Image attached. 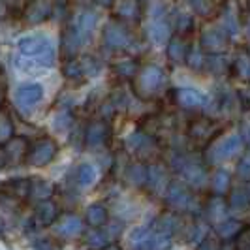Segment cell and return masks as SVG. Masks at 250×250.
Instances as JSON below:
<instances>
[{"label":"cell","instance_id":"3","mask_svg":"<svg viewBox=\"0 0 250 250\" xmlns=\"http://www.w3.org/2000/svg\"><path fill=\"white\" fill-rule=\"evenodd\" d=\"M51 47V43L47 42V38L43 36H26L23 40H19V51L25 57H40L43 51H47Z\"/></svg>","mask_w":250,"mask_h":250},{"label":"cell","instance_id":"7","mask_svg":"<svg viewBox=\"0 0 250 250\" xmlns=\"http://www.w3.org/2000/svg\"><path fill=\"white\" fill-rule=\"evenodd\" d=\"M81 228L83 226H81V220L77 216H66L57 226V233H61L62 237H74L81 231Z\"/></svg>","mask_w":250,"mask_h":250},{"label":"cell","instance_id":"1","mask_svg":"<svg viewBox=\"0 0 250 250\" xmlns=\"http://www.w3.org/2000/svg\"><path fill=\"white\" fill-rule=\"evenodd\" d=\"M15 98H17L19 105L32 107V105H36L38 102L43 98V87L38 85V83H25V85H21V87L17 88Z\"/></svg>","mask_w":250,"mask_h":250},{"label":"cell","instance_id":"25","mask_svg":"<svg viewBox=\"0 0 250 250\" xmlns=\"http://www.w3.org/2000/svg\"><path fill=\"white\" fill-rule=\"evenodd\" d=\"M237 173L241 179L245 181H250V156H245L237 166Z\"/></svg>","mask_w":250,"mask_h":250},{"label":"cell","instance_id":"14","mask_svg":"<svg viewBox=\"0 0 250 250\" xmlns=\"http://www.w3.org/2000/svg\"><path fill=\"white\" fill-rule=\"evenodd\" d=\"M87 220L88 224L92 226H102L105 224V220H107V213H105V209L100 207V205H92V207L87 209Z\"/></svg>","mask_w":250,"mask_h":250},{"label":"cell","instance_id":"12","mask_svg":"<svg viewBox=\"0 0 250 250\" xmlns=\"http://www.w3.org/2000/svg\"><path fill=\"white\" fill-rule=\"evenodd\" d=\"M229 205H231V209H235V211L247 209V207L250 205V194L245 190V188H239V190H235V192L231 194Z\"/></svg>","mask_w":250,"mask_h":250},{"label":"cell","instance_id":"5","mask_svg":"<svg viewBox=\"0 0 250 250\" xmlns=\"http://www.w3.org/2000/svg\"><path fill=\"white\" fill-rule=\"evenodd\" d=\"M177 102L185 107H200L205 104V96L194 88H181L177 90Z\"/></svg>","mask_w":250,"mask_h":250},{"label":"cell","instance_id":"23","mask_svg":"<svg viewBox=\"0 0 250 250\" xmlns=\"http://www.w3.org/2000/svg\"><path fill=\"white\" fill-rule=\"evenodd\" d=\"M209 216L214 222H224V203L222 201H214L209 207Z\"/></svg>","mask_w":250,"mask_h":250},{"label":"cell","instance_id":"22","mask_svg":"<svg viewBox=\"0 0 250 250\" xmlns=\"http://www.w3.org/2000/svg\"><path fill=\"white\" fill-rule=\"evenodd\" d=\"M70 123H72V119H70L66 113H57L55 119H53V128H55L57 132H64V130H68Z\"/></svg>","mask_w":250,"mask_h":250},{"label":"cell","instance_id":"8","mask_svg":"<svg viewBox=\"0 0 250 250\" xmlns=\"http://www.w3.org/2000/svg\"><path fill=\"white\" fill-rule=\"evenodd\" d=\"M169 245H171V241L167 237V233H154L141 243L143 250H167Z\"/></svg>","mask_w":250,"mask_h":250},{"label":"cell","instance_id":"2","mask_svg":"<svg viewBox=\"0 0 250 250\" xmlns=\"http://www.w3.org/2000/svg\"><path fill=\"white\" fill-rule=\"evenodd\" d=\"M241 147H243V139L239 138V136H228V138L222 139L218 145H214L213 162H220V160L235 156L239 150H241Z\"/></svg>","mask_w":250,"mask_h":250},{"label":"cell","instance_id":"6","mask_svg":"<svg viewBox=\"0 0 250 250\" xmlns=\"http://www.w3.org/2000/svg\"><path fill=\"white\" fill-rule=\"evenodd\" d=\"M167 201L173 205V207H179V209H185L190 205L192 201V196L188 194V190L183 185H171L169 192H167Z\"/></svg>","mask_w":250,"mask_h":250},{"label":"cell","instance_id":"13","mask_svg":"<svg viewBox=\"0 0 250 250\" xmlns=\"http://www.w3.org/2000/svg\"><path fill=\"white\" fill-rule=\"evenodd\" d=\"M104 134H105V126L102 125V123H94V125H90L87 132V143L88 147H98L102 145V141H104Z\"/></svg>","mask_w":250,"mask_h":250},{"label":"cell","instance_id":"19","mask_svg":"<svg viewBox=\"0 0 250 250\" xmlns=\"http://www.w3.org/2000/svg\"><path fill=\"white\" fill-rule=\"evenodd\" d=\"M147 177H149V169H145V167H141V166H134V167L130 169V181H132L134 185L145 183Z\"/></svg>","mask_w":250,"mask_h":250},{"label":"cell","instance_id":"16","mask_svg":"<svg viewBox=\"0 0 250 250\" xmlns=\"http://www.w3.org/2000/svg\"><path fill=\"white\" fill-rule=\"evenodd\" d=\"M147 183H149V187L152 190H158V188H162L164 185V169L160 166H152L149 167V177H147Z\"/></svg>","mask_w":250,"mask_h":250},{"label":"cell","instance_id":"30","mask_svg":"<svg viewBox=\"0 0 250 250\" xmlns=\"http://www.w3.org/2000/svg\"><path fill=\"white\" fill-rule=\"evenodd\" d=\"M6 150H12L13 160H15V158H19V156L23 154V150H25V147H23V141H17V147H13V143H12V145H8V147H6Z\"/></svg>","mask_w":250,"mask_h":250},{"label":"cell","instance_id":"31","mask_svg":"<svg viewBox=\"0 0 250 250\" xmlns=\"http://www.w3.org/2000/svg\"><path fill=\"white\" fill-rule=\"evenodd\" d=\"M169 53H171V57H173V59H183L185 49H183V45H181V43L173 42V43H171V47H169Z\"/></svg>","mask_w":250,"mask_h":250},{"label":"cell","instance_id":"27","mask_svg":"<svg viewBox=\"0 0 250 250\" xmlns=\"http://www.w3.org/2000/svg\"><path fill=\"white\" fill-rule=\"evenodd\" d=\"M149 237V231H147V228H136L134 231H132V235L130 239L134 241V243H143L145 239Z\"/></svg>","mask_w":250,"mask_h":250},{"label":"cell","instance_id":"10","mask_svg":"<svg viewBox=\"0 0 250 250\" xmlns=\"http://www.w3.org/2000/svg\"><path fill=\"white\" fill-rule=\"evenodd\" d=\"M183 175H185V179H187L192 187H200V185L205 183V179H207L205 171L201 169L200 166H188V167L183 169Z\"/></svg>","mask_w":250,"mask_h":250},{"label":"cell","instance_id":"32","mask_svg":"<svg viewBox=\"0 0 250 250\" xmlns=\"http://www.w3.org/2000/svg\"><path fill=\"white\" fill-rule=\"evenodd\" d=\"M8 138H10V123L6 119H2V139L6 141Z\"/></svg>","mask_w":250,"mask_h":250},{"label":"cell","instance_id":"18","mask_svg":"<svg viewBox=\"0 0 250 250\" xmlns=\"http://www.w3.org/2000/svg\"><path fill=\"white\" fill-rule=\"evenodd\" d=\"M239 222L237 220H224V222H220L218 226V233L222 235V237H231V235H235L239 231Z\"/></svg>","mask_w":250,"mask_h":250},{"label":"cell","instance_id":"24","mask_svg":"<svg viewBox=\"0 0 250 250\" xmlns=\"http://www.w3.org/2000/svg\"><path fill=\"white\" fill-rule=\"evenodd\" d=\"M107 241V233H100V231H94L87 237V245L92 249H102Z\"/></svg>","mask_w":250,"mask_h":250},{"label":"cell","instance_id":"33","mask_svg":"<svg viewBox=\"0 0 250 250\" xmlns=\"http://www.w3.org/2000/svg\"><path fill=\"white\" fill-rule=\"evenodd\" d=\"M34 250H53V247H51L49 243H36Z\"/></svg>","mask_w":250,"mask_h":250},{"label":"cell","instance_id":"15","mask_svg":"<svg viewBox=\"0 0 250 250\" xmlns=\"http://www.w3.org/2000/svg\"><path fill=\"white\" fill-rule=\"evenodd\" d=\"M55 214H57V209L53 203H40L36 209V216L42 224H49L51 220H55Z\"/></svg>","mask_w":250,"mask_h":250},{"label":"cell","instance_id":"35","mask_svg":"<svg viewBox=\"0 0 250 250\" xmlns=\"http://www.w3.org/2000/svg\"><path fill=\"white\" fill-rule=\"evenodd\" d=\"M107 250H119V249H115V247H111V249H107Z\"/></svg>","mask_w":250,"mask_h":250},{"label":"cell","instance_id":"26","mask_svg":"<svg viewBox=\"0 0 250 250\" xmlns=\"http://www.w3.org/2000/svg\"><path fill=\"white\" fill-rule=\"evenodd\" d=\"M237 70L241 75L245 77H250V59L249 57H241L237 61Z\"/></svg>","mask_w":250,"mask_h":250},{"label":"cell","instance_id":"9","mask_svg":"<svg viewBox=\"0 0 250 250\" xmlns=\"http://www.w3.org/2000/svg\"><path fill=\"white\" fill-rule=\"evenodd\" d=\"M94 181H96V169L90 164L79 166V169H77V183H79V187H90V185H94Z\"/></svg>","mask_w":250,"mask_h":250},{"label":"cell","instance_id":"21","mask_svg":"<svg viewBox=\"0 0 250 250\" xmlns=\"http://www.w3.org/2000/svg\"><path fill=\"white\" fill-rule=\"evenodd\" d=\"M167 26L164 25H154L150 28V40L154 42V43H164L166 40H167Z\"/></svg>","mask_w":250,"mask_h":250},{"label":"cell","instance_id":"34","mask_svg":"<svg viewBox=\"0 0 250 250\" xmlns=\"http://www.w3.org/2000/svg\"><path fill=\"white\" fill-rule=\"evenodd\" d=\"M119 68H123L121 72H123L125 75H130V74H132V68H134V66H132V64H121Z\"/></svg>","mask_w":250,"mask_h":250},{"label":"cell","instance_id":"29","mask_svg":"<svg viewBox=\"0 0 250 250\" xmlns=\"http://www.w3.org/2000/svg\"><path fill=\"white\" fill-rule=\"evenodd\" d=\"M158 226H160V229H164V233H167L175 228V220L171 216H166V218H162V222H158Z\"/></svg>","mask_w":250,"mask_h":250},{"label":"cell","instance_id":"28","mask_svg":"<svg viewBox=\"0 0 250 250\" xmlns=\"http://www.w3.org/2000/svg\"><path fill=\"white\" fill-rule=\"evenodd\" d=\"M49 194H51V187L47 183H40L36 187V192H34V196H38V198H47Z\"/></svg>","mask_w":250,"mask_h":250},{"label":"cell","instance_id":"11","mask_svg":"<svg viewBox=\"0 0 250 250\" xmlns=\"http://www.w3.org/2000/svg\"><path fill=\"white\" fill-rule=\"evenodd\" d=\"M162 79H164L162 72H160L158 68H154V66L147 68V70L143 72V75H141V81H143V85L147 88H156L162 83Z\"/></svg>","mask_w":250,"mask_h":250},{"label":"cell","instance_id":"4","mask_svg":"<svg viewBox=\"0 0 250 250\" xmlns=\"http://www.w3.org/2000/svg\"><path fill=\"white\" fill-rule=\"evenodd\" d=\"M53 156H55V145L51 141H40L30 152V162L34 166H43V164L51 162Z\"/></svg>","mask_w":250,"mask_h":250},{"label":"cell","instance_id":"20","mask_svg":"<svg viewBox=\"0 0 250 250\" xmlns=\"http://www.w3.org/2000/svg\"><path fill=\"white\" fill-rule=\"evenodd\" d=\"M229 187V175L226 171H218L216 175L213 177V188L216 192H224Z\"/></svg>","mask_w":250,"mask_h":250},{"label":"cell","instance_id":"17","mask_svg":"<svg viewBox=\"0 0 250 250\" xmlns=\"http://www.w3.org/2000/svg\"><path fill=\"white\" fill-rule=\"evenodd\" d=\"M13 66H15V70L17 72H21V74H34L38 72V64L34 61H30L28 57H17L15 61H13Z\"/></svg>","mask_w":250,"mask_h":250}]
</instances>
